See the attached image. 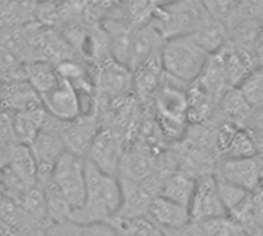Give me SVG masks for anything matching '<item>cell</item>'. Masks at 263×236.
Wrapping results in <instances>:
<instances>
[{"label": "cell", "instance_id": "e0dca14e", "mask_svg": "<svg viewBox=\"0 0 263 236\" xmlns=\"http://www.w3.org/2000/svg\"><path fill=\"white\" fill-rule=\"evenodd\" d=\"M45 119H47V113L42 106L11 114L13 133H14L16 144L24 145V147H30L31 142L42 132Z\"/></svg>", "mask_w": 263, "mask_h": 236}, {"label": "cell", "instance_id": "9a60e30c", "mask_svg": "<svg viewBox=\"0 0 263 236\" xmlns=\"http://www.w3.org/2000/svg\"><path fill=\"white\" fill-rule=\"evenodd\" d=\"M163 77L161 59H154L132 71V93L140 102H152Z\"/></svg>", "mask_w": 263, "mask_h": 236}, {"label": "cell", "instance_id": "ffe728a7", "mask_svg": "<svg viewBox=\"0 0 263 236\" xmlns=\"http://www.w3.org/2000/svg\"><path fill=\"white\" fill-rule=\"evenodd\" d=\"M113 227L118 236H166L147 216L143 218H122L115 219Z\"/></svg>", "mask_w": 263, "mask_h": 236}, {"label": "cell", "instance_id": "8992f818", "mask_svg": "<svg viewBox=\"0 0 263 236\" xmlns=\"http://www.w3.org/2000/svg\"><path fill=\"white\" fill-rule=\"evenodd\" d=\"M42 108L56 121H74L81 116L91 114L93 100L82 97L70 83L59 77V82L41 97Z\"/></svg>", "mask_w": 263, "mask_h": 236}, {"label": "cell", "instance_id": "6da1fadb", "mask_svg": "<svg viewBox=\"0 0 263 236\" xmlns=\"http://www.w3.org/2000/svg\"><path fill=\"white\" fill-rule=\"evenodd\" d=\"M122 190L116 176L105 175L85 159V196L81 208L71 213L79 225L113 222L121 210Z\"/></svg>", "mask_w": 263, "mask_h": 236}, {"label": "cell", "instance_id": "7c38bea8", "mask_svg": "<svg viewBox=\"0 0 263 236\" xmlns=\"http://www.w3.org/2000/svg\"><path fill=\"white\" fill-rule=\"evenodd\" d=\"M28 150L37 168V182H44L50 179L54 164L62 156V153L67 152L61 138L54 132L45 127L37 135V138L31 142Z\"/></svg>", "mask_w": 263, "mask_h": 236}, {"label": "cell", "instance_id": "4fadbf2b", "mask_svg": "<svg viewBox=\"0 0 263 236\" xmlns=\"http://www.w3.org/2000/svg\"><path fill=\"white\" fill-rule=\"evenodd\" d=\"M0 105L7 113L14 114L41 108L42 100L24 77H14L0 82Z\"/></svg>", "mask_w": 263, "mask_h": 236}, {"label": "cell", "instance_id": "f1b7e54d", "mask_svg": "<svg viewBox=\"0 0 263 236\" xmlns=\"http://www.w3.org/2000/svg\"><path fill=\"white\" fill-rule=\"evenodd\" d=\"M4 2H5V0H0V5H2V4H4Z\"/></svg>", "mask_w": 263, "mask_h": 236}, {"label": "cell", "instance_id": "d6986e66", "mask_svg": "<svg viewBox=\"0 0 263 236\" xmlns=\"http://www.w3.org/2000/svg\"><path fill=\"white\" fill-rule=\"evenodd\" d=\"M194 40L208 53L217 54L228 44V33L221 22L211 17L195 34H192Z\"/></svg>", "mask_w": 263, "mask_h": 236}, {"label": "cell", "instance_id": "ba28073f", "mask_svg": "<svg viewBox=\"0 0 263 236\" xmlns=\"http://www.w3.org/2000/svg\"><path fill=\"white\" fill-rule=\"evenodd\" d=\"M189 216L191 222L197 224L228 216L214 175H206L197 179L195 190L189 204Z\"/></svg>", "mask_w": 263, "mask_h": 236}, {"label": "cell", "instance_id": "8fae6325", "mask_svg": "<svg viewBox=\"0 0 263 236\" xmlns=\"http://www.w3.org/2000/svg\"><path fill=\"white\" fill-rule=\"evenodd\" d=\"M164 45V39L161 34L147 22L134 28L130 37L128 53L125 65L130 71L140 68L141 65L158 59L161 56V48Z\"/></svg>", "mask_w": 263, "mask_h": 236}, {"label": "cell", "instance_id": "83f0119b", "mask_svg": "<svg viewBox=\"0 0 263 236\" xmlns=\"http://www.w3.org/2000/svg\"><path fill=\"white\" fill-rule=\"evenodd\" d=\"M166 2H172V0H155V4H166Z\"/></svg>", "mask_w": 263, "mask_h": 236}, {"label": "cell", "instance_id": "30bf717a", "mask_svg": "<svg viewBox=\"0 0 263 236\" xmlns=\"http://www.w3.org/2000/svg\"><path fill=\"white\" fill-rule=\"evenodd\" d=\"M217 178L234 184L246 191L257 187L263 173V158H221L217 165Z\"/></svg>", "mask_w": 263, "mask_h": 236}, {"label": "cell", "instance_id": "7402d4cb", "mask_svg": "<svg viewBox=\"0 0 263 236\" xmlns=\"http://www.w3.org/2000/svg\"><path fill=\"white\" fill-rule=\"evenodd\" d=\"M215 181H217V187H218V193H220V198H221V202L228 211V216L234 211H237L241 204L245 202L246 199V195L248 191L234 185V184H229L223 179H218L215 176Z\"/></svg>", "mask_w": 263, "mask_h": 236}, {"label": "cell", "instance_id": "9c48e42d", "mask_svg": "<svg viewBox=\"0 0 263 236\" xmlns=\"http://www.w3.org/2000/svg\"><path fill=\"white\" fill-rule=\"evenodd\" d=\"M95 91L111 103L125 99L132 93V71L111 57L104 60L95 73Z\"/></svg>", "mask_w": 263, "mask_h": 236}, {"label": "cell", "instance_id": "5bb4252c", "mask_svg": "<svg viewBox=\"0 0 263 236\" xmlns=\"http://www.w3.org/2000/svg\"><path fill=\"white\" fill-rule=\"evenodd\" d=\"M147 218L163 231L181 228L191 222L189 208L166 198L155 196L149 205Z\"/></svg>", "mask_w": 263, "mask_h": 236}, {"label": "cell", "instance_id": "ac0fdd59", "mask_svg": "<svg viewBox=\"0 0 263 236\" xmlns=\"http://www.w3.org/2000/svg\"><path fill=\"white\" fill-rule=\"evenodd\" d=\"M24 79L36 90V93L41 97L47 94L59 82L56 67L47 60H33V62L25 63Z\"/></svg>", "mask_w": 263, "mask_h": 236}, {"label": "cell", "instance_id": "44dd1931", "mask_svg": "<svg viewBox=\"0 0 263 236\" xmlns=\"http://www.w3.org/2000/svg\"><path fill=\"white\" fill-rule=\"evenodd\" d=\"M237 88L251 108L263 106V71L261 70L255 68Z\"/></svg>", "mask_w": 263, "mask_h": 236}, {"label": "cell", "instance_id": "f546056e", "mask_svg": "<svg viewBox=\"0 0 263 236\" xmlns=\"http://www.w3.org/2000/svg\"><path fill=\"white\" fill-rule=\"evenodd\" d=\"M0 110H4V108H2V105H0Z\"/></svg>", "mask_w": 263, "mask_h": 236}, {"label": "cell", "instance_id": "5b68a950", "mask_svg": "<svg viewBox=\"0 0 263 236\" xmlns=\"http://www.w3.org/2000/svg\"><path fill=\"white\" fill-rule=\"evenodd\" d=\"M50 182L67 202L71 213L81 208L85 196V158L64 152L51 170Z\"/></svg>", "mask_w": 263, "mask_h": 236}, {"label": "cell", "instance_id": "3957f363", "mask_svg": "<svg viewBox=\"0 0 263 236\" xmlns=\"http://www.w3.org/2000/svg\"><path fill=\"white\" fill-rule=\"evenodd\" d=\"M209 19L203 0H172L155 7L149 24L167 40L195 34Z\"/></svg>", "mask_w": 263, "mask_h": 236}, {"label": "cell", "instance_id": "484cf974", "mask_svg": "<svg viewBox=\"0 0 263 236\" xmlns=\"http://www.w3.org/2000/svg\"><path fill=\"white\" fill-rule=\"evenodd\" d=\"M254 59H255V65L257 68L263 65V24H261V28L258 31V36H257V40L254 44Z\"/></svg>", "mask_w": 263, "mask_h": 236}, {"label": "cell", "instance_id": "4316f807", "mask_svg": "<svg viewBox=\"0 0 263 236\" xmlns=\"http://www.w3.org/2000/svg\"><path fill=\"white\" fill-rule=\"evenodd\" d=\"M14 145L11 147H7V145H0V170H4L8 162H10V158H11V150H13Z\"/></svg>", "mask_w": 263, "mask_h": 236}, {"label": "cell", "instance_id": "603a6c76", "mask_svg": "<svg viewBox=\"0 0 263 236\" xmlns=\"http://www.w3.org/2000/svg\"><path fill=\"white\" fill-rule=\"evenodd\" d=\"M243 0H203L211 17L221 22L223 25L235 14Z\"/></svg>", "mask_w": 263, "mask_h": 236}, {"label": "cell", "instance_id": "cb8c5ba5", "mask_svg": "<svg viewBox=\"0 0 263 236\" xmlns=\"http://www.w3.org/2000/svg\"><path fill=\"white\" fill-rule=\"evenodd\" d=\"M82 225L71 219L67 221H50L44 231V236H81Z\"/></svg>", "mask_w": 263, "mask_h": 236}, {"label": "cell", "instance_id": "52a82bcc", "mask_svg": "<svg viewBox=\"0 0 263 236\" xmlns=\"http://www.w3.org/2000/svg\"><path fill=\"white\" fill-rule=\"evenodd\" d=\"M124 153L125 150L121 135L113 132V128L101 127L87 152L85 159L99 171L118 178Z\"/></svg>", "mask_w": 263, "mask_h": 236}, {"label": "cell", "instance_id": "d4e9b609", "mask_svg": "<svg viewBox=\"0 0 263 236\" xmlns=\"http://www.w3.org/2000/svg\"><path fill=\"white\" fill-rule=\"evenodd\" d=\"M81 236H118V233L110 222H93L82 225Z\"/></svg>", "mask_w": 263, "mask_h": 236}, {"label": "cell", "instance_id": "2e32d148", "mask_svg": "<svg viewBox=\"0 0 263 236\" xmlns=\"http://www.w3.org/2000/svg\"><path fill=\"white\" fill-rule=\"evenodd\" d=\"M195 184H197V178H194L187 171L178 168V170H174L172 173H169L163 179L157 196L166 198L172 202H177V204L189 208V204H191V199H192V195L195 190Z\"/></svg>", "mask_w": 263, "mask_h": 236}, {"label": "cell", "instance_id": "277c9868", "mask_svg": "<svg viewBox=\"0 0 263 236\" xmlns=\"http://www.w3.org/2000/svg\"><path fill=\"white\" fill-rule=\"evenodd\" d=\"M209 57L192 36L164 40L160 56L163 73L187 87L200 77Z\"/></svg>", "mask_w": 263, "mask_h": 236}, {"label": "cell", "instance_id": "7a4b0ae2", "mask_svg": "<svg viewBox=\"0 0 263 236\" xmlns=\"http://www.w3.org/2000/svg\"><path fill=\"white\" fill-rule=\"evenodd\" d=\"M155 124L163 136L172 141L184 138L189 128L187 119V85L163 73L160 88L154 99Z\"/></svg>", "mask_w": 263, "mask_h": 236}]
</instances>
